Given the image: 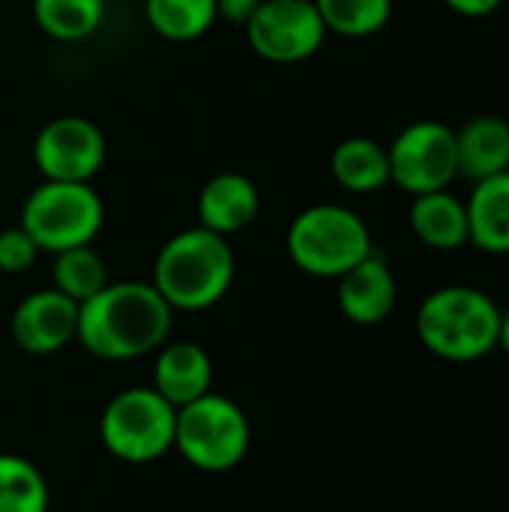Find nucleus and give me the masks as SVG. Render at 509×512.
<instances>
[{
  "instance_id": "nucleus-1",
  "label": "nucleus",
  "mask_w": 509,
  "mask_h": 512,
  "mask_svg": "<svg viewBox=\"0 0 509 512\" xmlns=\"http://www.w3.org/2000/svg\"><path fill=\"white\" fill-rule=\"evenodd\" d=\"M174 309L150 282H108L78 306L75 342L108 363H126L156 354L171 333Z\"/></svg>"
},
{
  "instance_id": "nucleus-2",
  "label": "nucleus",
  "mask_w": 509,
  "mask_h": 512,
  "mask_svg": "<svg viewBox=\"0 0 509 512\" xmlns=\"http://www.w3.org/2000/svg\"><path fill=\"white\" fill-rule=\"evenodd\" d=\"M234 273L237 258L228 237L192 225L162 243L150 285L174 312H204L225 300L234 285Z\"/></svg>"
},
{
  "instance_id": "nucleus-3",
  "label": "nucleus",
  "mask_w": 509,
  "mask_h": 512,
  "mask_svg": "<svg viewBox=\"0 0 509 512\" xmlns=\"http://www.w3.org/2000/svg\"><path fill=\"white\" fill-rule=\"evenodd\" d=\"M501 306L480 288L444 285L417 309V339L447 363H477L498 348Z\"/></svg>"
},
{
  "instance_id": "nucleus-4",
  "label": "nucleus",
  "mask_w": 509,
  "mask_h": 512,
  "mask_svg": "<svg viewBox=\"0 0 509 512\" xmlns=\"http://www.w3.org/2000/svg\"><path fill=\"white\" fill-rule=\"evenodd\" d=\"M291 264L315 279H339L375 252L372 231L345 204H312L300 210L285 234Z\"/></svg>"
},
{
  "instance_id": "nucleus-5",
  "label": "nucleus",
  "mask_w": 509,
  "mask_h": 512,
  "mask_svg": "<svg viewBox=\"0 0 509 512\" xmlns=\"http://www.w3.org/2000/svg\"><path fill=\"white\" fill-rule=\"evenodd\" d=\"M105 222V204L93 183L42 180L27 192L18 225L30 234L39 252L57 255L75 246H90Z\"/></svg>"
},
{
  "instance_id": "nucleus-6",
  "label": "nucleus",
  "mask_w": 509,
  "mask_h": 512,
  "mask_svg": "<svg viewBox=\"0 0 509 512\" xmlns=\"http://www.w3.org/2000/svg\"><path fill=\"white\" fill-rule=\"evenodd\" d=\"M249 444V417L234 399L210 390L207 396L177 408L174 450L195 471L225 474L246 459Z\"/></svg>"
},
{
  "instance_id": "nucleus-7",
  "label": "nucleus",
  "mask_w": 509,
  "mask_h": 512,
  "mask_svg": "<svg viewBox=\"0 0 509 512\" xmlns=\"http://www.w3.org/2000/svg\"><path fill=\"white\" fill-rule=\"evenodd\" d=\"M177 408L153 387L120 390L99 417V438L105 450L129 465H147L174 450Z\"/></svg>"
},
{
  "instance_id": "nucleus-8",
  "label": "nucleus",
  "mask_w": 509,
  "mask_h": 512,
  "mask_svg": "<svg viewBox=\"0 0 509 512\" xmlns=\"http://www.w3.org/2000/svg\"><path fill=\"white\" fill-rule=\"evenodd\" d=\"M387 159L390 183H396L411 198L441 192L459 177L456 129L441 120H414L393 138Z\"/></svg>"
},
{
  "instance_id": "nucleus-9",
  "label": "nucleus",
  "mask_w": 509,
  "mask_h": 512,
  "mask_svg": "<svg viewBox=\"0 0 509 512\" xmlns=\"http://www.w3.org/2000/svg\"><path fill=\"white\" fill-rule=\"evenodd\" d=\"M249 48L267 63H303L315 57L327 39V27L315 0H261L252 21L243 27Z\"/></svg>"
},
{
  "instance_id": "nucleus-10",
  "label": "nucleus",
  "mask_w": 509,
  "mask_h": 512,
  "mask_svg": "<svg viewBox=\"0 0 509 512\" xmlns=\"http://www.w3.org/2000/svg\"><path fill=\"white\" fill-rule=\"evenodd\" d=\"M105 153L108 144L102 129L78 114L48 120L33 138V165L42 180L93 183L105 165Z\"/></svg>"
},
{
  "instance_id": "nucleus-11",
  "label": "nucleus",
  "mask_w": 509,
  "mask_h": 512,
  "mask_svg": "<svg viewBox=\"0 0 509 512\" xmlns=\"http://www.w3.org/2000/svg\"><path fill=\"white\" fill-rule=\"evenodd\" d=\"M78 303L57 288H39L18 300L9 318V336L18 351L30 357H48L75 342Z\"/></svg>"
},
{
  "instance_id": "nucleus-12",
  "label": "nucleus",
  "mask_w": 509,
  "mask_h": 512,
  "mask_svg": "<svg viewBox=\"0 0 509 512\" xmlns=\"http://www.w3.org/2000/svg\"><path fill=\"white\" fill-rule=\"evenodd\" d=\"M336 282H339V291H336L339 312L351 324L375 327L393 315L396 300H399V285H396L390 264L381 255L372 252Z\"/></svg>"
},
{
  "instance_id": "nucleus-13",
  "label": "nucleus",
  "mask_w": 509,
  "mask_h": 512,
  "mask_svg": "<svg viewBox=\"0 0 509 512\" xmlns=\"http://www.w3.org/2000/svg\"><path fill=\"white\" fill-rule=\"evenodd\" d=\"M195 210H198L201 228H207L219 237H234L258 219L261 192L246 174L219 171L201 186Z\"/></svg>"
},
{
  "instance_id": "nucleus-14",
  "label": "nucleus",
  "mask_w": 509,
  "mask_h": 512,
  "mask_svg": "<svg viewBox=\"0 0 509 512\" xmlns=\"http://www.w3.org/2000/svg\"><path fill=\"white\" fill-rule=\"evenodd\" d=\"M168 405L183 408L213 390V360L195 342H165L153 360V384Z\"/></svg>"
},
{
  "instance_id": "nucleus-15",
  "label": "nucleus",
  "mask_w": 509,
  "mask_h": 512,
  "mask_svg": "<svg viewBox=\"0 0 509 512\" xmlns=\"http://www.w3.org/2000/svg\"><path fill=\"white\" fill-rule=\"evenodd\" d=\"M456 153L459 177L474 183L509 171V120L498 114L471 117L462 129H456Z\"/></svg>"
},
{
  "instance_id": "nucleus-16",
  "label": "nucleus",
  "mask_w": 509,
  "mask_h": 512,
  "mask_svg": "<svg viewBox=\"0 0 509 512\" xmlns=\"http://www.w3.org/2000/svg\"><path fill=\"white\" fill-rule=\"evenodd\" d=\"M468 210V243L486 255H509V171L477 180Z\"/></svg>"
},
{
  "instance_id": "nucleus-17",
  "label": "nucleus",
  "mask_w": 509,
  "mask_h": 512,
  "mask_svg": "<svg viewBox=\"0 0 509 512\" xmlns=\"http://www.w3.org/2000/svg\"><path fill=\"white\" fill-rule=\"evenodd\" d=\"M408 222L414 237L438 252H456L468 246V210L465 201L450 195L447 189L441 192H426L414 195Z\"/></svg>"
},
{
  "instance_id": "nucleus-18",
  "label": "nucleus",
  "mask_w": 509,
  "mask_h": 512,
  "mask_svg": "<svg viewBox=\"0 0 509 512\" xmlns=\"http://www.w3.org/2000/svg\"><path fill=\"white\" fill-rule=\"evenodd\" d=\"M330 174L333 180L354 195H372L390 183V159L387 147L375 138H345L330 153Z\"/></svg>"
},
{
  "instance_id": "nucleus-19",
  "label": "nucleus",
  "mask_w": 509,
  "mask_h": 512,
  "mask_svg": "<svg viewBox=\"0 0 509 512\" xmlns=\"http://www.w3.org/2000/svg\"><path fill=\"white\" fill-rule=\"evenodd\" d=\"M33 21L54 42H84L105 24V0H33Z\"/></svg>"
},
{
  "instance_id": "nucleus-20",
  "label": "nucleus",
  "mask_w": 509,
  "mask_h": 512,
  "mask_svg": "<svg viewBox=\"0 0 509 512\" xmlns=\"http://www.w3.org/2000/svg\"><path fill=\"white\" fill-rule=\"evenodd\" d=\"M150 30L168 42H195L216 21V0H144Z\"/></svg>"
},
{
  "instance_id": "nucleus-21",
  "label": "nucleus",
  "mask_w": 509,
  "mask_h": 512,
  "mask_svg": "<svg viewBox=\"0 0 509 512\" xmlns=\"http://www.w3.org/2000/svg\"><path fill=\"white\" fill-rule=\"evenodd\" d=\"M51 258V288H57L78 306L108 285V267L102 255L93 249V243L57 252Z\"/></svg>"
},
{
  "instance_id": "nucleus-22",
  "label": "nucleus",
  "mask_w": 509,
  "mask_h": 512,
  "mask_svg": "<svg viewBox=\"0 0 509 512\" xmlns=\"http://www.w3.org/2000/svg\"><path fill=\"white\" fill-rule=\"evenodd\" d=\"M51 492L42 471L15 453H0V512H48Z\"/></svg>"
},
{
  "instance_id": "nucleus-23",
  "label": "nucleus",
  "mask_w": 509,
  "mask_h": 512,
  "mask_svg": "<svg viewBox=\"0 0 509 512\" xmlns=\"http://www.w3.org/2000/svg\"><path fill=\"white\" fill-rule=\"evenodd\" d=\"M327 33L366 39L381 33L393 18V0H315Z\"/></svg>"
},
{
  "instance_id": "nucleus-24",
  "label": "nucleus",
  "mask_w": 509,
  "mask_h": 512,
  "mask_svg": "<svg viewBox=\"0 0 509 512\" xmlns=\"http://www.w3.org/2000/svg\"><path fill=\"white\" fill-rule=\"evenodd\" d=\"M39 255H42L39 246L30 240V234L21 225L0 231V273H9V276L27 273Z\"/></svg>"
},
{
  "instance_id": "nucleus-25",
  "label": "nucleus",
  "mask_w": 509,
  "mask_h": 512,
  "mask_svg": "<svg viewBox=\"0 0 509 512\" xmlns=\"http://www.w3.org/2000/svg\"><path fill=\"white\" fill-rule=\"evenodd\" d=\"M261 0H216V12L222 21L228 24H237V27H246L252 21V15L258 12Z\"/></svg>"
},
{
  "instance_id": "nucleus-26",
  "label": "nucleus",
  "mask_w": 509,
  "mask_h": 512,
  "mask_svg": "<svg viewBox=\"0 0 509 512\" xmlns=\"http://www.w3.org/2000/svg\"><path fill=\"white\" fill-rule=\"evenodd\" d=\"M456 15H465V18H486L492 12L501 9L504 0H444Z\"/></svg>"
},
{
  "instance_id": "nucleus-27",
  "label": "nucleus",
  "mask_w": 509,
  "mask_h": 512,
  "mask_svg": "<svg viewBox=\"0 0 509 512\" xmlns=\"http://www.w3.org/2000/svg\"><path fill=\"white\" fill-rule=\"evenodd\" d=\"M498 348L509 357V309L501 312V330H498Z\"/></svg>"
}]
</instances>
